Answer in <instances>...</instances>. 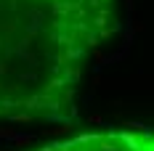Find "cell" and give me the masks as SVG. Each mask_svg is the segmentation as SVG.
<instances>
[{"label":"cell","instance_id":"cell-1","mask_svg":"<svg viewBox=\"0 0 154 151\" xmlns=\"http://www.w3.org/2000/svg\"><path fill=\"white\" fill-rule=\"evenodd\" d=\"M120 16V0H0V122L66 111Z\"/></svg>","mask_w":154,"mask_h":151},{"label":"cell","instance_id":"cell-2","mask_svg":"<svg viewBox=\"0 0 154 151\" xmlns=\"http://www.w3.org/2000/svg\"><path fill=\"white\" fill-rule=\"evenodd\" d=\"M32 151H154V130H109L53 140Z\"/></svg>","mask_w":154,"mask_h":151}]
</instances>
